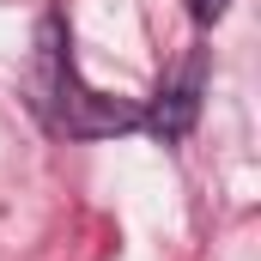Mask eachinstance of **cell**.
I'll return each instance as SVG.
<instances>
[{
  "label": "cell",
  "instance_id": "1",
  "mask_svg": "<svg viewBox=\"0 0 261 261\" xmlns=\"http://www.w3.org/2000/svg\"><path fill=\"white\" fill-rule=\"evenodd\" d=\"M195 116H200V55H189L176 79H164V91L140 116V128H152L158 140H182V134L195 128Z\"/></svg>",
  "mask_w": 261,
  "mask_h": 261
},
{
  "label": "cell",
  "instance_id": "2",
  "mask_svg": "<svg viewBox=\"0 0 261 261\" xmlns=\"http://www.w3.org/2000/svg\"><path fill=\"white\" fill-rule=\"evenodd\" d=\"M189 12H195V24H219L225 18V0H189Z\"/></svg>",
  "mask_w": 261,
  "mask_h": 261
}]
</instances>
